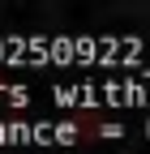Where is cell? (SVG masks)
I'll use <instances>...</instances> for the list:
<instances>
[{
    "instance_id": "cell-1",
    "label": "cell",
    "mask_w": 150,
    "mask_h": 154,
    "mask_svg": "<svg viewBox=\"0 0 150 154\" xmlns=\"http://www.w3.org/2000/svg\"><path fill=\"white\" fill-rule=\"evenodd\" d=\"M129 56H142V38L120 34H69V38H43V34H5L0 60L30 69V64H111L129 69Z\"/></svg>"
},
{
    "instance_id": "cell-4",
    "label": "cell",
    "mask_w": 150,
    "mask_h": 154,
    "mask_svg": "<svg viewBox=\"0 0 150 154\" xmlns=\"http://www.w3.org/2000/svg\"><path fill=\"white\" fill-rule=\"evenodd\" d=\"M142 137L150 141V116H146V120H142Z\"/></svg>"
},
{
    "instance_id": "cell-2",
    "label": "cell",
    "mask_w": 150,
    "mask_h": 154,
    "mask_svg": "<svg viewBox=\"0 0 150 154\" xmlns=\"http://www.w3.org/2000/svg\"><path fill=\"white\" fill-rule=\"evenodd\" d=\"M60 107L73 103H107V107H150V82H82V86H52Z\"/></svg>"
},
{
    "instance_id": "cell-3",
    "label": "cell",
    "mask_w": 150,
    "mask_h": 154,
    "mask_svg": "<svg viewBox=\"0 0 150 154\" xmlns=\"http://www.w3.org/2000/svg\"><path fill=\"white\" fill-rule=\"evenodd\" d=\"M0 103L5 107H26L30 103V90L26 86H0Z\"/></svg>"
}]
</instances>
